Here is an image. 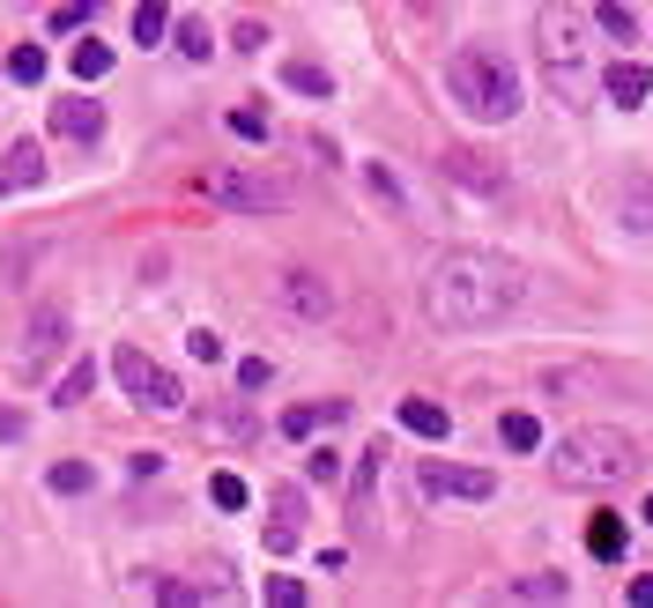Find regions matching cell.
I'll return each instance as SVG.
<instances>
[{"label":"cell","mask_w":653,"mask_h":608,"mask_svg":"<svg viewBox=\"0 0 653 608\" xmlns=\"http://www.w3.org/2000/svg\"><path fill=\"white\" fill-rule=\"evenodd\" d=\"M528 297V275L505 260V252H439L431 275H423V312L431 326H453V334H476V326H497L505 312H520Z\"/></svg>","instance_id":"6da1fadb"},{"label":"cell","mask_w":653,"mask_h":608,"mask_svg":"<svg viewBox=\"0 0 653 608\" xmlns=\"http://www.w3.org/2000/svg\"><path fill=\"white\" fill-rule=\"evenodd\" d=\"M534 60H542V82H550L557 104H587V97H594V52H587L579 8L550 0V8L534 15Z\"/></svg>","instance_id":"7a4b0ae2"},{"label":"cell","mask_w":653,"mask_h":608,"mask_svg":"<svg viewBox=\"0 0 653 608\" xmlns=\"http://www.w3.org/2000/svg\"><path fill=\"white\" fill-rule=\"evenodd\" d=\"M446 97L468 112V120L483 126H505L520 112V75H513V60L497 52V45H460L446 60Z\"/></svg>","instance_id":"3957f363"},{"label":"cell","mask_w":653,"mask_h":608,"mask_svg":"<svg viewBox=\"0 0 653 608\" xmlns=\"http://www.w3.org/2000/svg\"><path fill=\"white\" fill-rule=\"evenodd\" d=\"M550 475L565 489H616L639 475V446L624 431H602V423H579L550 446Z\"/></svg>","instance_id":"277c9868"},{"label":"cell","mask_w":653,"mask_h":608,"mask_svg":"<svg viewBox=\"0 0 653 608\" xmlns=\"http://www.w3.org/2000/svg\"><path fill=\"white\" fill-rule=\"evenodd\" d=\"M201 194L215 208H238V215H275V208H289V178L283 171H252V163H215L201 178Z\"/></svg>","instance_id":"5b68a950"},{"label":"cell","mask_w":653,"mask_h":608,"mask_svg":"<svg viewBox=\"0 0 653 608\" xmlns=\"http://www.w3.org/2000/svg\"><path fill=\"white\" fill-rule=\"evenodd\" d=\"M112 371H120V386H126V401H134V408H157V415H178V408H186V386H178L149 349H134V342L112 357Z\"/></svg>","instance_id":"8992f818"},{"label":"cell","mask_w":653,"mask_h":608,"mask_svg":"<svg viewBox=\"0 0 653 608\" xmlns=\"http://www.w3.org/2000/svg\"><path fill=\"white\" fill-rule=\"evenodd\" d=\"M275 305H283L297 326H326L342 297H334V283H326L320 268H283V275H275Z\"/></svg>","instance_id":"52a82bcc"},{"label":"cell","mask_w":653,"mask_h":608,"mask_svg":"<svg viewBox=\"0 0 653 608\" xmlns=\"http://www.w3.org/2000/svg\"><path fill=\"white\" fill-rule=\"evenodd\" d=\"M416 489L423 497H468V505H483V497H497V475L490 468H460V460H423Z\"/></svg>","instance_id":"ba28073f"},{"label":"cell","mask_w":653,"mask_h":608,"mask_svg":"<svg viewBox=\"0 0 653 608\" xmlns=\"http://www.w3.org/2000/svg\"><path fill=\"white\" fill-rule=\"evenodd\" d=\"M60 342H67V312H60V305H38V312H30V326H23V349H15V364L38 371L45 357L60 349Z\"/></svg>","instance_id":"9c48e42d"},{"label":"cell","mask_w":653,"mask_h":608,"mask_svg":"<svg viewBox=\"0 0 653 608\" xmlns=\"http://www.w3.org/2000/svg\"><path fill=\"white\" fill-rule=\"evenodd\" d=\"M52 134L60 141H97L104 134V104L97 97H52Z\"/></svg>","instance_id":"30bf717a"},{"label":"cell","mask_w":653,"mask_h":608,"mask_svg":"<svg viewBox=\"0 0 653 608\" xmlns=\"http://www.w3.org/2000/svg\"><path fill=\"white\" fill-rule=\"evenodd\" d=\"M38 178H45V149H38V141H15V149H0V201L30 194Z\"/></svg>","instance_id":"8fae6325"},{"label":"cell","mask_w":653,"mask_h":608,"mask_svg":"<svg viewBox=\"0 0 653 608\" xmlns=\"http://www.w3.org/2000/svg\"><path fill=\"white\" fill-rule=\"evenodd\" d=\"M616 223L653 231V178L646 171H624V178H616Z\"/></svg>","instance_id":"7c38bea8"},{"label":"cell","mask_w":653,"mask_h":608,"mask_svg":"<svg viewBox=\"0 0 653 608\" xmlns=\"http://www.w3.org/2000/svg\"><path fill=\"white\" fill-rule=\"evenodd\" d=\"M439 171H446V178H460V186H476V194H497V186H505V171H497V163H483V149H446V157H439Z\"/></svg>","instance_id":"4fadbf2b"},{"label":"cell","mask_w":653,"mask_h":608,"mask_svg":"<svg viewBox=\"0 0 653 608\" xmlns=\"http://www.w3.org/2000/svg\"><path fill=\"white\" fill-rule=\"evenodd\" d=\"M646 97H653V67H646V60H616V67H609V104L639 112Z\"/></svg>","instance_id":"5bb4252c"},{"label":"cell","mask_w":653,"mask_h":608,"mask_svg":"<svg viewBox=\"0 0 653 608\" xmlns=\"http://www.w3.org/2000/svg\"><path fill=\"white\" fill-rule=\"evenodd\" d=\"M402 431L431 438V446H446V438H453V415L439 401H402Z\"/></svg>","instance_id":"9a60e30c"},{"label":"cell","mask_w":653,"mask_h":608,"mask_svg":"<svg viewBox=\"0 0 653 608\" xmlns=\"http://www.w3.org/2000/svg\"><path fill=\"white\" fill-rule=\"evenodd\" d=\"M505 601H571V579L565 571H534V579H513Z\"/></svg>","instance_id":"2e32d148"},{"label":"cell","mask_w":653,"mask_h":608,"mask_svg":"<svg viewBox=\"0 0 653 608\" xmlns=\"http://www.w3.org/2000/svg\"><path fill=\"white\" fill-rule=\"evenodd\" d=\"M342 415H349V401H326V408H283V438H312L320 423L334 431Z\"/></svg>","instance_id":"e0dca14e"},{"label":"cell","mask_w":653,"mask_h":608,"mask_svg":"<svg viewBox=\"0 0 653 608\" xmlns=\"http://www.w3.org/2000/svg\"><path fill=\"white\" fill-rule=\"evenodd\" d=\"M497 446H513V452H534V446H542V423H534L528 408H505V415H497Z\"/></svg>","instance_id":"ac0fdd59"},{"label":"cell","mask_w":653,"mask_h":608,"mask_svg":"<svg viewBox=\"0 0 653 608\" xmlns=\"http://www.w3.org/2000/svg\"><path fill=\"white\" fill-rule=\"evenodd\" d=\"M268 549L283 557L297 549V489H275V520H268Z\"/></svg>","instance_id":"d6986e66"},{"label":"cell","mask_w":653,"mask_h":608,"mask_svg":"<svg viewBox=\"0 0 653 608\" xmlns=\"http://www.w3.org/2000/svg\"><path fill=\"white\" fill-rule=\"evenodd\" d=\"M163 38H171V8H163V0H141V8H134V45L149 52V45H163Z\"/></svg>","instance_id":"ffe728a7"},{"label":"cell","mask_w":653,"mask_h":608,"mask_svg":"<svg viewBox=\"0 0 653 608\" xmlns=\"http://www.w3.org/2000/svg\"><path fill=\"white\" fill-rule=\"evenodd\" d=\"M283 89H297V97H334V75H326V67H312V60H289V67H283Z\"/></svg>","instance_id":"44dd1931"},{"label":"cell","mask_w":653,"mask_h":608,"mask_svg":"<svg viewBox=\"0 0 653 608\" xmlns=\"http://www.w3.org/2000/svg\"><path fill=\"white\" fill-rule=\"evenodd\" d=\"M104 75H112V45L82 38V45H75V82L89 89V82H104Z\"/></svg>","instance_id":"7402d4cb"},{"label":"cell","mask_w":653,"mask_h":608,"mask_svg":"<svg viewBox=\"0 0 653 608\" xmlns=\"http://www.w3.org/2000/svg\"><path fill=\"white\" fill-rule=\"evenodd\" d=\"M587 549H594L602 564H616V557H624V520H616V512H602V520L587 528Z\"/></svg>","instance_id":"603a6c76"},{"label":"cell","mask_w":653,"mask_h":608,"mask_svg":"<svg viewBox=\"0 0 653 608\" xmlns=\"http://www.w3.org/2000/svg\"><path fill=\"white\" fill-rule=\"evenodd\" d=\"M45 67H52V60H45V45H15V52H8V75L23 82V89H38Z\"/></svg>","instance_id":"cb8c5ba5"},{"label":"cell","mask_w":653,"mask_h":608,"mask_svg":"<svg viewBox=\"0 0 653 608\" xmlns=\"http://www.w3.org/2000/svg\"><path fill=\"white\" fill-rule=\"evenodd\" d=\"M594 23H602V30H609V38H639V23H631V8H624V0H602V8H594Z\"/></svg>","instance_id":"d4e9b609"},{"label":"cell","mask_w":653,"mask_h":608,"mask_svg":"<svg viewBox=\"0 0 653 608\" xmlns=\"http://www.w3.org/2000/svg\"><path fill=\"white\" fill-rule=\"evenodd\" d=\"M171 45H178L186 60H208V23H194V15H186V23H171Z\"/></svg>","instance_id":"484cf974"},{"label":"cell","mask_w":653,"mask_h":608,"mask_svg":"<svg viewBox=\"0 0 653 608\" xmlns=\"http://www.w3.org/2000/svg\"><path fill=\"white\" fill-rule=\"evenodd\" d=\"M89 386H97V364H75L67 379H60V394H52V401H60V408H75V401H89Z\"/></svg>","instance_id":"4316f807"},{"label":"cell","mask_w":653,"mask_h":608,"mask_svg":"<svg viewBox=\"0 0 653 608\" xmlns=\"http://www.w3.org/2000/svg\"><path fill=\"white\" fill-rule=\"evenodd\" d=\"M45 483L60 489V497H82V489H89V460H60V468H52Z\"/></svg>","instance_id":"83f0119b"},{"label":"cell","mask_w":653,"mask_h":608,"mask_svg":"<svg viewBox=\"0 0 653 608\" xmlns=\"http://www.w3.org/2000/svg\"><path fill=\"white\" fill-rule=\"evenodd\" d=\"M365 186H371V194H379V201H386V208H408L402 178H394V171H386V163H371V171H365Z\"/></svg>","instance_id":"f1b7e54d"},{"label":"cell","mask_w":653,"mask_h":608,"mask_svg":"<svg viewBox=\"0 0 653 608\" xmlns=\"http://www.w3.org/2000/svg\"><path fill=\"white\" fill-rule=\"evenodd\" d=\"M208 497H215L223 512H245V475H231V468H223V475L208 483Z\"/></svg>","instance_id":"f546056e"},{"label":"cell","mask_w":653,"mask_h":608,"mask_svg":"<svg viewBox=\"0 0 653 608\" xmlns=\"http://www.w3.org/2000/svg\"><path fill=\"white\" fill-rule=\"evenodd\" d=\"M305 483H342V452H305Z\"/></svg>","instance_id":"4dcf8cb0"},{"label":"cell","mask_w":653,"mask_h":608,"mask_svg":"<svg viewBox=\"0 0 653 608\" xmlns=\"http://www.w3.org/2000/svg\"><path fill=\"white\" fill-rule=\"evenodd\" d=\"M186 349H194L201 364H223V334H215V326H194V334H186Z\"/></svg>","instance_id":"1f68e13d"},{"label":"cell","mask_w":653,"mask_h":608,"mask_svg":"<svg viewBox=\"0 0 653 608\" xmlns=\"http://www.w3.org/2000/svg\"><path fill=\"white\" fill-rule=\"evenodd\" d=\"M268 379H275V371H268V357H245V364H238V386H245V394H260Z\"/></svg>","instance_id":"d6a6232c"},{"label":"cell","mask_w":653,"mask_h":608,"mask_svg":"<svg viewBox=\"0 0 653 608\" xmlns=\"http://www.w3.org/2000/svg\"><path fill=\"white\" fill-rule=\"evenodd\" d=\"M231 134H238V141H268V120H260V112H231Z\"/></svg>","instance_id":"836d02e7"},{"label":"cell","mask_w":653,"mask_h":608,"mask_svg":"<svg viewBox=\"0 0 653 608\" xmlns=\"http://www.w3.org/2000/svg\"><path fill=\"white\" fill-rule=\"evenodd\" d=\"M268 601H275V608H297V601H305V586H297V579H268Z\"/></svg>","instance_id":"e575fe53"},{"label":"cell","mask_w":653,"mask_h":608,"mask_svg":"<svg viewBox=\"0 0 653 608\" xmlns=\"http://www.w3.org/2000/svg\"><path fill=\"white\" fill-rule=\"evenodd\" d=\"M231 45H238V52H260V45H268V30H260V23H238V30H231Z\"/></svg>","instance_id":"d590c367"},{"label":"cell","mask_w":653,"mask_h":608,"mask_svg":"<svg viewBox=\"0 0 653 608\" xmlns=\"http://www.w3.org/2000/svg\"><path fill=\"white\" fill-rule=\"evenodd\" d=\"M89 8H97V0H75V8H52V30H75L82 15H89Z\"/></svg>","instance_id":"8d00e7d4"},{"label":"cell","mask_w":653,"mask_h":608,"mask_svg":"<svg viewBox=\"0 0 653 608\" xmlns=\"http://www.w3.org/2000/svg\"><path fill=\"white\" fill-rule=\"evenodd\" d=\"M23 431H30V423H23V415H15V408H0V446H15V438H23Z\"/></svg>","instance_id":"74e56055"},{"label":"cell","mask_w":653,"mask_h":608,"mask_svg":"<svg viewBox=\"0 0 653 608\" xmlns=\"http://www.w3.org/2000/svg\"><path fill=\"white\" fill-rule=\"evenodd\" d=\"M631 601H639V608H653V571H646V579H631Z\"/></svg>","instance_id":"f35d334b"},{"label":"cell","mask_w":653,"mask_h":608,"mask_svg":"<svg viewBox=\"0 0 653 608\" xmlns=\"http://www.w3.org/2000/svg\"><path fill=\"white\" fill-rule=\"evenodd\" d=\"M408 8H416V15H431V8H439V0H408Z\"/></svg>","instance_id":"ab89813d"},{"label":"cell","mask_w":653,"mask_h":608,"mask_svg":"<svg viewBox=\"0 0 653 608\" xmlns=\"http://www.w3.org/2000/svg\"><path fill=\"white\" fill-rule=\"evenodd\" d=\"M646 520H653V497H646Z\"/></svg>","instance_id":"60d3db41"}]
</instances>
